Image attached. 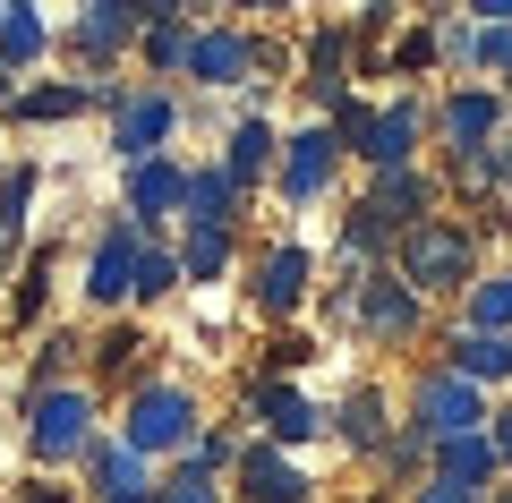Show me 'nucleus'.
Wrapping results in <instances>:
<instances>
[{"label":"nucleus","instance_id":"obj_7","mask_svg":"<svg viewBox=\"0 0 512 503\" xmlns=\"http://www.w3.org/2000/svg\"><path fill=\"white\" fill-rule=\"evenodd\" d=\"M504 86H478V77H470V86H453V94H444V103L436 111H427V128H436V137H444V154H487V145H504Z\"/></svg>","mask_w":512,"mask_h":503},{"label":"nucleus","instance_id":"obj_37","mask_svg":"<svg viewBox=\"0 0 512 503\" xmlns=\"http://www.w3.org/2000/svg\"><path fill=\"white\" fill-rule=\"evenodd\" d=\"M308 359H316L308 333H274V342H265V376L274 384H291V367H308Z\"/></svg>","mask_w":512,"mask_h":503},{"label":"nucleus","instance_id":"obj_27","mask_svg":"<svg viewBox=\"0 0 512 503\" xmlns=\"http://www.w3.org/2000/svg\"><path fill=\"white\" fill-rule=\"evenodd\" d=\"M461 324H470V333H512V265L478 273V282L461 290Z\"/></svg>","mask_w":512,"mask_h":503},{"label":"nucleus","instance_id":"obj_22","mask_svg":"<svg viewBox=\"0 0 512 503\" xmlns=\"http://www.w3.org/2000/svg\"><path fill=\"white\" fill-rule=\"evenodd\" d=\"M325 427L342 435L350 452H384V444H393V418H384V393H376V384H350V393L325 410Z\"/></svg>","mask_w":512,"mask_h":503},{"label":"nucleus","instance_id":"obj_33","mask_svg":"<svg viewBox=\"0 0 512 503\" xmlns=\"http://www.w3.org/2000/svg\"><path fill=\"white\" fill-rule=\"evenodd\" d=\"M137 350H146V342H137V333L120 324V333H103V350H94V367H103V376H128V393H137V384H146V367H137Z\"/></svg>","mask_w":512,"mask_h":503},{"label":"nucleus","instance_id":"obj_32","mask_svg":"<svg viewBox=\"0 0 512 503\" xmlns=\"http://www.w3.org/2000/svg\"><path fill=\"white\" fill-rule=\"evenodd\" d=\"M163 290H180V248L154 239V248L137 256V290H128V299H163Z\"/></svg>","mask_w":512,"mask_h":503},{"label":"nucleus","instance_id":"obj_14","mask_svg":"<svg viewBox=\"0 0 512 503\" xmlns=\"http://www.w3.org/2000/svg\"><path fill=\"white\" fill-rule=\"evenodd\" d=\"M231 495L239 503H308L316 478L291 461V452H274L265 435H248V452H239V469H231Z\"/></svg>","mask_w":512,"mask_h":503},{"label":"nucleus","instance_id":"obj_39","mask_svg":"<svg viewBox=\"0 0 512 503\" xmlns=\"http://www.w3.org/2000/svg\"><path fill=\"white\" fill-rule=\"evenodd\" d=\"M410 503H487V495H470V486H453V478H419Z\"/></svg>","mask_w":512,"mask_h":503},{"label":"nucleus","instance_id":"obj_11","mask_svg":"<svg viewBox=\"0 0 512 503\" xmlns=\"http://www.w3.org/2000/svg\"><path fill=\"white\" fill-rule=\"evenodd\" d=\"M248 418L265 427V444H274V452H299V444H316V435H325V410H316L299 384H274V376L248 384Z\"/></svg>","mask_w":512,"mask_h":503},{"label":"nucleus","instance_id":"obj_40","mask_svg":"<svg viewBox=\"0 0 512 503\" xmlns=\"http://www.w3.org/2000/svg\"><path fill=\"white\" fill-rule=\"evenodd\" d=\"M9 503H77V495H69V486H60V478H26V486H18V495H9Z\"/></svg>","mask_w":512,"mask_h":503},{"label":"nucleus","instance_id":"obj_9","mask_svg":"<svg viewBox=\"0 0 512 503\" xmlns=\"http://www.w3.org/2000/svg\"><path fill=\"white\" fill-rule=\"evenodd\" d=\"M146 18H154V0H94V9L69 18V52L86 60V69H111L120 52H137Z\"/></svg>","mask_w":512,"mask_h":503},{"label":"nucleus","instance_id":"obj_6","mask_svg":"<svg viewBox=\"0 0 512 503\" xmlns=\"http://www.w3.org/2000/svg\"><path fill=\"white\" fill-rule=\"evenodd\" d=\"M171 128H180V94L171 86H120V103H111V154L120 162L171 154Z\"/></svg>","mask_w":512,"mask_h":503},{"label":"nucleus","instance_id":"obj_24","mask_svg":"<svg viewBox=\"0 0 512 503\" xmlns=\"http://www.w3.org/2000/svg\"><path fill=\"white\" fill-rule=\"evenodd\" d=\"M274 162H282V137L265 120H239L231 137H222V171H231V188L248 197L256 180H274Z\"/></svg>","mask_w":512,"mask_h":503},{"label":"nucleus","instance_id":"obj_41","mask_svg":"<svg viewBox=\"0 0 512 503\" xmlns=\"http://www.w3.org/2000/svg\"><path fill=\"white\" fill-rule=\"evenodd\" d=\"M487 435H495V461H504V478H512V401L487 418Z\"/></svg>","mask_w":512,"mask_h":503},{"label":"nucleus","instance_id":"obj_15","mask_svg":"<svg viewBox=\"0 0 512 503\" xmlns=\"http://www.w3.org/2000/svg\"><path fill=\"white\" fill-rule=\"evenodd\" d=\"M308 282H316V256L299 248V239H274V248L256 256L248 299L265 307V316H299V307H308Z\"/></svg>","mask_w":512,"mask_h":503},{"label":"nucleus","instance_id":"obj_1","mask_svg":"<svg viewBox=\"0 0 512 503\" xmlns=\"http://www.w3.org/2000/svg\"><path fill=\"white\" fill-rule=\"evenodd\" d=\"M197 435H205V410H197V393H188L180 376H146L128 393V410H120V444L137 452V461H188Z\"/></svg>","mask_w":512,"mask_h":503},{"label":"nucleus","instance_id":"obj_21","mask_svg":"<svg viewBox=\"0 0 512 503\" xmlns=\"http://www.w3.org/2000/svg\"><path fill=\"white\" fill-rule=\"evenodd\" d=\"M444 367H453L461 384H478V393H487V384L512 393V333H470V324H461L453 342H444Z\"/></svg>","mask_w":512,"mask_h":503},{"label":"nucleus","instance_id":"obj_31","mask_svg":"<svg viewBox=\"0 0 512 503\" xmlns=\"http://www.w3.org/2000/svg\"><path fill=\"white\" fill-rule=\"evenodd\" d=\"M154 503H222V478H205L197 461H171L154 478Z\"/></svg>","mask_w":512,"mask_h":503},{"label":"nucleus","instance_id":"obj_2","mask_svg":"<svg viewBox=\"0 0 512 503\" xmlns=\"http://www.w3.org/2000/svg\"><path fill=\"white\" fill-rule=\"evenodd\" d=\"M393 273H402V282L419 290V299L470 290V282H478V231H470V222H453V214L419 222V231H402V239H393Z\"/></svg>","mask_w":512,"mask_h":503},{"label":"nucleus","instance_id":"obj_29","mask_svg":"<svg viewBox=\"0 0 512 503\" xmlns=\"http://www.w3.org/2000/svg\"><path fill=\"white\" fill-rule=\"evenodd\" d=\"M231 248H239V231H188L180 239V282H222Z\"/></svg>","mask_w":512,"mask_h":503},{"label":"nucleus","instance_id":"obj_5","mask_svg":"<svg viewBox=\"0 0 512 503\" xmlns=\"http://www.w3.org/2000/svg\"><path fill=\"white\" fill-rule=\"evenodd\" d=\"M342 324H359L367 342H410V333L427 324V299H419L393 265H367L359 282H350V316H342Z\"/></svg>","mask_w":512,"mask_h":503},{"label":"nucleus","instance_id":"obj_20","mask_svg":"<svg viewBox=\"0 0 512 503\" xmlns=\"http://www.w3.org/2000/svg\"><path fill=\"white\" fill-rule=\"evenodd\" d=\"M350 52H359L350 26H316V35H308V103L316 111H342L350 103Z\"/></svg>","mask_w":512,"mask_h":503},{"label":"nucleus","instance_id":"obj_23","mask_svg":"<svg viewBox=\"0 0 512 503\" xmlns=\"http://www.w3.org/2000/svg\"><path fill=\"white\" fill-rule=\"evenodd\" d=\"M180 222H188V231H239V188H231V171H222V162H197V171H188Z\"/></svg>","mask_w":512,"mask_h":503},{"label":"nucleus","instance_id":"obj_42","mask_svg":"<svg viewBox=\"0 0 512 503\" xmlns=\"http://www.w3.org/2000/svg\"><path fill=\"white\" fill-rule=\"evenodd\" d=\"M9 103H18V77H9V69H0V111H9Z\"/></svg>","mask_w":512,"mask_h":503},{"label":"nucleus","instance_id":"obj_26","mask_svg":"<svg viewBox=\"0 0 512 503\" xmlns=\"http://www.w3.org/2000/svg\"><path fill=\"white\" fill-rule=\"evenodd\" d=\"M43 52H52V26H43L35 9H26V0H9V9H0V69H9V77H26Z\"/></svg>","mask_w":512,"mask_h":503},{"label":"nucleus","instance_id":"obj_19","mask_svg":"<svg viewBox=\"0 0 512 503\" xmlns=\"http://www.w3.org/2000/svg\"><path fill=\"white\" fill-rule=\"evenodd\" d=\"M427 478H453V486H470V495H495V486H504L495 435H444V444H427Z\"/></svg>","mask_w":512,"mask_h":503},{"label":"nucleus","instance_id":"obj_36","mask_svg":"<svg viewBox=\"0 0 512 503\" xmlns=\"http://www.w3.org/2000/svg\"><path fill=\"white\" fill-rule=\"evenodd\" d=\"M436 69V26H402V43H393V77H419Z\"/></svg>","mask_w":512,"mask_h":503},{"label":"nucleus","instance_id":"obj_34","mask_svg":"<svg viewBox=\"0 0 512 503\" xmlns=\"http://www.w3.org/2000/svg\"><path fill=\"white\" fill-rule=\"evenodd\" d=\"M43 282H52V248H35V256H26V273H18V299H9V316H18V324L43 316Z\"/></svg>","mask_w":512,"mask_h":503},{"label":"nucleus","instance_id":"obj_4","mask_svg":"<svg viewBox=\"0 0 512 503\" xmlns=\"http://www.w3.org/2000/svg\"><path fill=\"white\" fill-rule=\"evenodd\" d=\"M487 393H478V384H461L453 367H427L419 384H410V418L402 427L410 435H427V444H444V435H487Z\"/></svg>","mask_w":512,"mask_h":503},{"label":"nucleus","instance_id":"obj_25","mask_svg":"<svg viewBox=\"0 0 512 503\" xmlns=\"http://www.w3.org/2000/svg\"><path fill=\"white\" fill-rule=\"evenodd\" d=\"M188 43H197V18H188V9H163V0H154L146 35H137L146 69H154V77H188Z\"/></svg>","mask_w":512,"mask_h":503},{"label":"nucleus","instance_id":"obj_12","mask_svg":"<svg viewBox=\"0 0 512 503\" xmlns=\"http://www.w3.org/2000/svg\"><path fill=\"white\" fill-rule=\"evenodd\" d=\"M419 137H427V103L419 94L376 103V128H367V145H359L367 180H376V171H419Z\"/></svg>","mask_w":512,"mask_h":503},{"label":"nucleus","instance_id":"obj_3","mask_svg":"<svg viewBox=\"0 0 512 503\" xmlns=\"http://www.w3.org/2000/svg\"><path fill=\"white\" fill-rule=\"evenodd\" d=\"M94 384H52V393H26V452L43 469H69L94 452Z\"/></svg>","mask_w":512,"mask_h":503},{"label":"nucleus","instance_id":"obj_35","mask_svg":"<svg viewBox=\"0 0 512 503\" xmlns=\"http://www.w3.org/2000/svg\"><path fill=\"white\" fill-rule=\"evenodd\" d=\"M453 188H470V197L504 188V145H487V154H461V162H453Z\"/></svg>","mask_w":512,"mask_h":503},{"label":"nucleus","instance_id":"obj_17","mask_svg":"<svg viewBox=\"0 0 512 503\" xmlns=\"http://www.w3.org/2000/svg\"><path fill=\"white\" fill-rule=\"evenodd\" d=\"M77 469H86V495L94 503H146L154 495V461H137L120 435H94V452Z\"/></svg>","mask_w":512,"mask_h":503},{"label":"nucleus","instance_id":"obj_16","mask_svg":"<svg viewBox=\"0 0 512 503\" xmlns=\"http://www.w3.org/2000/svg\"><path fill=\"white\" fill-rule=\"evenodd\" d=\"M188 77H197V86H256V35L248 26H197Z\"/></svg>","mask_w":512,"mask_h":503},{"label":"nucleus","instance_id":"obj_28","mask_svg":"<svg viewBox=\"0 0 512 503\" xmlns=\"http://www.w3.org/2000/svg\"><path fill=\"white\" fill-rule=\"evenodd\" d=\"M77 111H94V86H18L9 120H26V128H52V120H77Z\"/></svg>","mask_w":512,"mask_h":503},{"label":"nucleus","instance_id":"obj_44","mask_svg":"<svg viewBox=\"0 0 512 503\" xmlns=\"http://www.w3.org/2000/svg\"><path fill=\"white\" fill-rule=\"evenodd\" d=\"M504 197H512V154H504Z\"/></svg>","mask_w":512,"mask_h":503},{"label":"nucleus","instance_id":"obj_13","mask_svg":"<svg viewBox=\"0 0 512 503\" xmlns=\"http://www.w3.org/2000/svg\"><path fill=\"white\" fill-rule=\"evenodd\" d=\"M359 214L376 222L384 239H402V231H419V222H436V180H427V171H376L367 197H359Z\"/></svg>","mask_w":512,"mask_h":503},{"label":"nucleus","instance_id":"obj_8","mask_svg":"<svg viewBox=\"0 0 512 503\" xmlns=\"http://www.w3.org/2000/svg\"><path fill=\"white\" fill-rule=\"evenodd\" d=\"M333 171H342V137H333L325 120H308V128H291V137H282L274 188H282V205H316V197L333 188Z\"/></svg>","mask_w":512,"mask_h":503},{"label":"nucleus","instance_id":"obj_18","mask_svg":"<svg viewBox=\"0 0 512 503\" xmlns=\"http://www.w3.org/2000/svg\"><path fill=\"white\" fill-rule=\"evenodd\" d=\"M188 205V171L171 154H154V162H128V222H137V231H163L171 214H180Z\"/></svg>","mask_w":512,"mask_h":503},{"label":"nucleus","instance_id":"obj_10","mask_svg":"<svg viewBox=\"0 0 512 503\" xmlns=\"http://www.w3.org/2000/svg\"><path fill=\"white\" fill-rule=\"evenodd\" d=\"M154 239L137 231L128 214H111L103 222V239H94V256H86V299L94 307H128V290H137V256H146Z\"/></svg>","mask_w":512,"mask_h":503},{"label":"nucleus","instance_id":"obj_30","mask_svg":"<svg viewBox=\"0 0 512 503\" xmlns=\"http://www.w3.org/2000/svg\"><path fill=\"white\" fill-rule=\"evenodd\" d=\"M35 188H43V171H35V162H18V171L0 180V256H18V239H26V205H35Z\"/></svg>","mask_w":512,"mask_h":503},{"label":"nucleus","instance_id":"obj_43","mask_svg":"<svg viewBox=\"0 0 512 503\" xmlns=\"http://www.w3.org/2000/svg\"><path fill=\"white\" fill-rule=\"evenodd\" d=\"M487 503H512V486H495V495H487Z\"/></svg>","mask_w":512,"mask_h":503},{"label":"nucleus","instance_id":"obj_38","mask_svg":"<svg viewBox=\"0 0 512 503\" xmlns=\"http://www.w3.org/2000/svg\"><path fill=\"white\" fill-rule=\"evenodd\" d=\"M470 26H478V18H470ZM478 69H495V77L512 69V26H478Z\"/></svg>","mask_w":512,"mask_h":503}]
</instances>
